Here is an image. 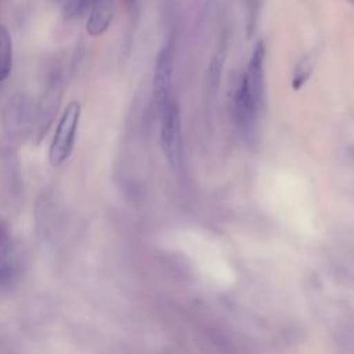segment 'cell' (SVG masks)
Masks as SVG:
<instances>
[{"label":"cell","mask_w":354,"mask_h":354,"mask_svg":"<svg viewBox=\"0 0 354 354\" xmlns=\"http://www.w3.org/2000/svg\"><path fill=\"white\" fill-rule=\"evenodd\" d=\"M11 248V238L7 227L0 221V268L6 267V260L8 257Z\"/></svg>","instance_id":"7c38bea8"},{"label":"cell","mask_w":354,"mask_h":354,"mask_svg":"<svg viewBox=\"0 0 354 354\" xmlns=\"http://www.w3.org/2000/svg\"><path fill=\"white\" fill-rule=\"evenodd\" d=\"M173 68H174L173 50L170 46H166L159 51L155 61V68H153L152 102L158 115L173 100L171 97Z\"/></svg>","instance_id":"277c9868"},{"label":"cell","mask_w":354,"mask_h":354,"mask_svg":"<svg viewBox=\"0 0 354 354\" xmlns=\"http://www.w3.org/2000/svg\"><path fill=\"white\" fill-rule=\"evenodd\" d=\"M59 1H61V3H62V1H64V0H59Z\"/></svg>","instance_id":"9a60e30c"},{"label":"cell","mask_w":354,"mask_h":354,"mask_svg":"<svg viewBox=\"0 0 354 354\" xmlns=\"http://www.w3.org/2000/svg\"><path fill=\"white\" fill-rule=\"evenodd\" d=\"M230 109L235 124L239 127L241 133L245 137H252L259 109L250 100L243 86L242 76L236 77V80L232 82L230 93Z\"/></svg>","instance_id":"5b68a950"},{"label":"cell","mask_w":354,"mask_h":354,"mask_svg":"<svg viewBox=\"0 0 354 354\" xmlns=\"http://www.w3.org/2000/svg\"><path fill=\"white\" fill-rule=\"evenodd\" d=\"M126 1V4H127V7L133 11L136 7H137V0H124Z\"/></svg>","instance_id":"4fadbf2b"},{"label":"cell","mask_w":354,"mask_h":354,"mask_svg":"<svg viewBox=\"0 0 354 354\" xmlns=\"http://www.w3.org/2000/svg\"><path fill=\"white\" fill-rule=\"evenodd\" d=\"M225 55H227V41H225V37H221L209 65V83L212 88H217L220 84Z\"/></svg>","instance_id":"9c48e42d"},{"label":"cell","mask_w":354,"mask_h":354,"mask_svg":"<svg viewBox=\"0 0 354 354\" xmlns=\"http://www.w3.org/2000/svg\"><path fill=\"white\" fill-rule=\"evenodd\" d=\"M160 116V131L159 141L162 152L173 170H177L181 160V118L178 105L174 98L167 104V106L159 113Z\"/></svg>","instance_id":"7a4b0ae2"},{"label":"cell","mask_w":354,"mask_h":354,"mask_svg":"<svg viewBox=\"0 0 354 354\" xmlns=\"http://www.w3.org/2000/svg\"><path fill=\"white\" fill-rule=\"evenodd\" d=\"M80 116H82L80 104L77 101L68 102L58 120L53 140L50 142L48 160L51 166L54 167L61 166L65 160L69 159L75 148L76 136L80 124Z\"/></svg>","instance_id":"6da1fadb"},{"label":"cell","mask_w":354,"mask_h":354,"mask_svg":"<svg viewBox=\"0 0 354 354\" xmlns=\"http://www.w3.org/2000/svg\"><path fill=\"white\" fill-rule=\"evenodd\" d=\"M314 64H315V61H314L313 54H306L297 61V64L293 69L292 82H290L293 90H300L307 83V80L310 79V76L313 73Z\"/></svg>","instance_id":"30bf717a"},{"label":"cell","mask_w":354,"mask_h":354,"mask_svg":"<svg viewBox=\"0 0 354 354\" xmlns=\"http://www.w3.org/2000/svg\"><path fill=\"white\" fill-rule=\"evenodd\" d=\"M264 59L266 44L263 40H259L254 44L246 71L242 75L243 86L259 111L264 104Z\"/></svg>","instance_id":"8992f818"},{"label":"cell","mask_w":354,"mask_h":354,"mask_svg":"<svg viewBox=\"0 0 354 354\" xmlns=\"http://www.w3.org/2000/svg\"><path fill=\"white\" fill-rule=\"evenodd\" d=\"M94 0H64L61 12L65 19H76L88 14Z\"/></svg>","instance_id":"8fae6325"},{"label":"cell","mask_w":354,"mask_h":354,"mask_svg":"<svg viewBox=\"0 0 354 354\" xmlns=\"http://www.w3.org/2000/svg\"><path fill=\"white\" fill-rule=\"evenodd\" d=\"M346 1H347V3H350V4L354 7V0H346Z\"/></svg>","instance_id":"5bb4252c"},{"label":"cell","mask_w":354,"mask_h":354,"mask_svg":"<svg viewBox=\"0 0 354 354\" xmlns=\"http://www.w3.org/2000/svg\"><path fill=\"white\" fill-rule=\"evenodd\" d=\"M12 69V40L10 32L0 24V82L8 79Z\"/></svg>","instance_id":"ba28073f"},{"label":"cell","mask_w":354,"mask_h":354,"mask_svg":"<svg viewBox=\"0 0 354 354\" xmlns=\"http://www.w3.org/2000/svg\"><path fill=\"white\" fill-rule=\"evenodd\" d=\"M64 82L59 75H54L47 82L44 91L40 95L36 111L33 113V127L36 130V137L40 141L51 127L62 100Z\"/></svg>","instance_id":"3957f363"},{"label":"cell","mask_w":354,"mask_h":354,"mask_svg":"<svg viewBox=\"0 0 354 354\" xmlns=\"http://www.w3.org/2000/svg\"><path fill=\"white\" fill-rule=\"evenodd\" d=\"M115 11L116 0H94L86 22L87 33L91 37L104 35L113 21Z\"/></svg>","instance_id":"52a82bcc"}]
</instances>
